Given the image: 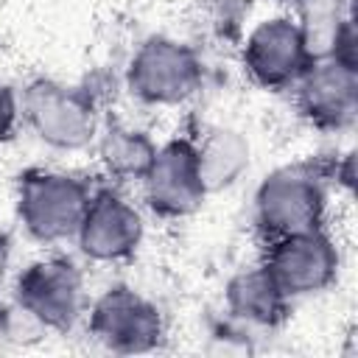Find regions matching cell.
I'll use <instances>...</instances> for the list:
<instances>
[{
    "mask_svg": "<svg viewBox=\"0 0 358 358\" xmlns=\"http://www.w3.org/2000/svg\"><path fill=\"white\" fill-rule=\"evenodd\" d=\"M90 196L84 179L67 171L36 168L17 182V218L34 241L59 243L76 235Z\"/></svg>",
    "mask_w": 358,
    "mask_h": 358,
    "instance_id": "6da1fadb",
    "label": "cell"
},
{
    "mask_svg": "<svg viewBox=\"0 0 358 358\" xmlns=\"http://www.w3.org/2000/svg\"><path fill=\"white\" fill-rule=\"evenodd\" d=\"M20 117L50 148L78 151L98 134V112L81 87H70L53 78H36L20 98Z\"/></svg>",
    "mask_w": 358,
    "mask_h": 358,
    "instance_id": "7a4b0ae2",
    "label": "cell"
},
{
    "mask_svg": "<svg viewBox=\"0 0 358 358\" xmlns=\"http://www.w3.org/2000/svg\"><path fill=\"white\" fill-rule=\"evenodd\" d=\"M201 81L199 53L171 36L145 39L126 67V87L145 106H179L201 90Z\"/></svg>",
    "mask_w": 358,
    "mask_h": 358,
    "instance_id": "3957f363",
    "label": "cell"
},
{
    "mask_svg": "<svg viewBox=\"0 0 358 358\" xmlns=\"http://www.w3.org/2000/svg\"><path fill=\"white\" fill-rule=\"evenodd\" d=\"M324 185L308 165L277 168L255 193V221L268 241L319 229L324 221Z\"/></svg>",
    "mask_w": 358,
    "mask_h": 358,
    "instance_id": "277c9868",
    "label": "cell"
},
{
    "mask_svg": "<svg viewBox=\"0 0 358 358\" xmlns=\"http://www.w3.org/2000/svg\"><path fill=\"white\" fill-rule=\"evenodd\" d=\"M14 296L36 324L67 330L84 310V274L70 257H42L20 271Z\"/></svg>",
    "mask_w": 358,
    "mask_h": 358,
    "instance_id": "5b68a950",
    "label": "cell"
},
{
    "mask_svg": "<svg viewBox=\"0 0 358 358\" xmlns=\"http://www.w3.org/2000/svg\"><path fill=\"white\" fill-rule=\"evenodd\" d=\"M87 327L90 336L112 352H148L159 347L165 336L159 308L131 285L106 288L90 305Z\"/></svg>",
    "mask_w": 358,
    "mask_h": 358,
    "instance_id": "8992f818",
    "label": "cell"
},
{
    "mask_svg": "<svg viewBox=\"0 0 358 358\" xmlns=\"http://www.w3.org/2000/svg\"><path fill=\"white\" fill-rule=\"evenodd\" d=\"M260 266L288 299H296L330 288L338 277L341 257L333 238L319 227L274 238Z\"/></svg>",
    "mask_w": 358,
    "mask_h": 358,
    "instance_id": "52a82bcc",
    "label": "cell"
},
{
    "mask_svg": "<svg viewBox=\"0 0 358 358\" xmlns=\"http://www.w3.org/2000/svg\"><path fill=\"white\" fill-rule=\"evenodd\" d=\"M291 90L296 92L299 115L310 126L322 131H341L352 126L358 109L355 59L336 53L319 56L308 64V70Z\"/></svg>",
    "mask_w": 358,
    "mask_h": 358,
    "instance_id": "ba28073f",
    "label": "cell"
},
{
    "mask_svg": "<svg viewBox=\"0 0 358 358\" xmlns=\"http://www.w3.org/2000/svg\"><path fill=\"white\" fill-rule=\"evenodd\" d=\"M313 62L294 17H271L252 28L243 45V70L263 90H291Z\"/></svg>",
    "mask_w": 358,
    "mask_h": 358,
    "instance_id": "9c48e42d",
    "label": "cell"
},
{
    "mask_svg": "<svg viewBox=\"0 0 358 358\" xmlns=\"http://www.w3.org/2000/svg\"><path fill=\"white\" fill-rule=\"evenodd\" d=\"M143 215L140 210L115 190H98L76 229V243L92 263H123L143 243Z\"/></svg>",
    "mask_w": 358,
    "mask_h": 358,
    "instance_id": "30bf717a",
    "label": "cell"
},
{
    "mask_svg": "<svg viewBox=\"0 0 358 358\" xmlns=\"http://www.w3.org/2000/svg\"><path fill=\"white\" fill-rule=\"evenodd\" d=\"M140 185L145 204L159 218H187L210 196L201 182L196 148L190 140H171L157 148Z\"/></svg>",
    "mask_w": 358,
    "mask_h": 358,
    "instance_id": "8fae6325",
    "label": "cell"
},
{
    "mask_svg": "<svg viewBox=\"0 0 358 358\" xmlns=\"http://www.w3.org/2000/svg\"><path fill=\"white\" fill-rule=\"evenodd\" d=\"M199 173L207 187V193H218L232 187L246 171H249V140L227 126H213L204 131L199 143H193Z\"/></svg>",
    "mask_w": 358,
    "mask_h": 358,
    "instance_id": "7c38bea8",
    "label": "cell"
},
{
    "mask_svg": "<svg viewBox=\"0 0 358 358\" xmlns=\"http://www.w3.org/2000/svg\"><path fill=\"white\" fill-rule=\"evenodd\" d=\"M288 296L277 288L263 266L235 274L227 285V308L235 319L252 327H274L285 316Z\"/></svg>",
    "mask_w": 358,
    "mask_h": 358,
    "instance_id": "4fadbf2b",
    "label": "cell"
},
{
    "mask_svg": "<svg viewBox=\"0 0 358 358\" xmlns=\"http://www.w3.org/2000/svg\"><path fill=\"white\" fill-rule=\"evenodd\" d=\"M98 154L103 168L117 176V179H134L140 182L157 154V145L151 143V137L140 129L131 126H109L106 131H101L98 137Z\"/></svg>",
    "mask_w": 358,
    "mask_h": 358,
    "instance_id": "5bb4252c",
    "label": "cell"
},
{
    "mask_svg": "<svg viewBox=\"0 0 358 358\" xmlns=\"http://www.w3.org/2000/svg\"><path fill=\"white\" fill-rule=\"evenodd\" d=\"M20 123V98L8 84L0 81V145L8 143Z\"/></svg>",
    "mask_w": 358,
    "mask_h": 358,
    "instance_id": "9a60e30c",
    "label": "cell"
},
{
    "mask_svg": "<svg viewBox=\"0 0 358 358\" xmlns=\"http://www.w3.org/2000/svg\"><path fill=\"white\" fill-rule=\"evenodd\" d=\"M277 3H280V6H288V8H294V11H296V6H299L302 0H277Z\"/></svg>",
    "mask_w": 358,
    "mask_h": 358,
    "instance_id": "2e32d148",
    "label": "cell"
}]
</instances>
